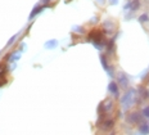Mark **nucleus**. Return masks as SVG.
<instances>
[{"label": "nucleus", "mask_w": 149, "mask_h": 135, "mask_svg": "<svg viewBox=\"0 0 149 135\" xmlns=\"http://www.w3.org/2000/svg\"><path fill=\"white\" fill-rule=\"evenodd\" d=\"M74 31H77V32H81V34L84 32V30H82V27H76V28H74Z\"/></svg>", "instance_id": "nucleus-16"}, {"label": "nucleus", "mask_w": 149, "mask_h": 135, "mask_svg": "<svg viewBox=\"0 0 149 135\" xmlns=\"http://www.w3.org/2000/svg\"><path fill=\"white\" fill-rule=\"evenodd\" d=\"M55 45H57V41H55V40L49 41V43H46V44H45V46H46V48H53V46H55Z\"/></svg>", "instance_id": "nucleus-14"}, {"label": "nucleus", "mask_w": 149, "mask_h": 135, "mask_svg": "<svg viewBox=\"0 0 149 135\" xmlns=\"http://www.w3.org/2000/svg\"><path fill=\"white\" fill-rule=\"evenodd\" d=\"M127 121L130 123H136L139 122V113L137 112H132L127 116Z\"/></svg>", "instance_id": "nucleus-6"}, {"label": "nucleus", "mask_w": 149, "mask_h": 135, "mask_svg": "<svg viewBox=\"0 0 149 135\" xmlns=\"http://www.w3.org/2000/svg\"><path fill=\"white\" fill-rule=\"evenodd\" d=\"M137 21H139L140 23H145V22H148V21H149V14H148V13L141 14V15L137 18Z\"/></svg>", "instance_id": "nucleus-12"}, {"label": "nucleus", "mask_w": 149, "mask_h": 135, "mask_svg": "<svg viewBox=\"0 0 149 135\" xmlns=\"http://www.w3.org/2000/svg\"><path fill=\"white\" fill-rule=\"evenodd\" d=\"M113 125H114V121H113V120H104V121H103V125H100L99 127L102 130L105 131V130H109Z\"/></svg>", "instance_id": "nucleus-5"}, {"label": "nucleus", "mask_w": 149, "mask_h": 135, "mask_svg": "<svg viewBox=\"0 0 149 135\" xmlns=\"http://www.w3.org/2000/svg\"><path fill=\"white\" fill-rule=\"evenodd\" d=\"M49 1H50V0H42V3H45V4H48Z\"/></svg>", "instance_id": "nucleus-18"}, {"label": "nucleus", "mask_w": 149, "mask_h": 135, "mask_svg": "<svg viewBox=\"0 0 149 135\" xmlns=\"http://www.w3.org/2000/svg\"><path fill=\"white\" fill-rule=\"evenodd\" d=\"M116 39H117V36H114L107 43V53L108 54H112L114 51V41H116Z\"/></svg>", "instance_id": "nucleus-7"}, {"label": "nucleus", "mask_w": 149, "mask_h": 135, "mask_svg": "<svg viewBox=\"0 0 149 135\" xmlns=\"http://www.w3.org/2000/svg\"><path fill=\"white\" fill-rule=\"evenodd\" d=\"M114 30H116V25L111 22V21H107L105 23H104V32H107V34H112V32H114Z\"/></svg>", "instance_id": "nucleus-4"}, {"label": "nucleus", "mask_w": 149, "mask_h": 135, "mask_svg": "<svg viewBox=\"0 0 149 135\" xmlns=\"http://www.w3.org/2000/svg\"><path fill=\"white\" fill-rule=\"evenodd\" d=\"M100 62H102V64H103V67H104V70L108 72V74L111 75H113V72H112V68L109 67V64H108V62H107V57L104 55V54H102L100 55Z\"/></svg>", "instance_id": "nucleus-3"}, {"label": "nucleus", "mask_w": 149, "mask_h": 135, "mask_svg": "<svg viewBox=\"0 0 149 135\" xmlns=\"http://www.w3.org/2000/svg\"><path fill=\"white\" fill-rule=\"evenodd\" d=\"M104 34H103V31H100V30H93L90 34H89V40L90 41H93L94 43V45L98 48V49H100L102 48V45L104 44Z\"/></svg>", "instance_id": "nucleus-1"}, {"label": "nucleus", "mask_w": 149, "mask_h": 135, "mask_svg": "<svg viewBox=\"0 0 149 135\" xmlns=\"http://www.w3.org/2000/svg\"><path fill=\"white\" fill-rule=\"evenodd\" d=\"M108 89H109V91H111L112 94H114V95H118V86H117V82L112 81L111 84L108 85Z\"/></svg>", "instance_id": "nucleus-9"}, {"label": "nucleus", "mask_w": 149, "mask_h": 135, "mask_svg": "<svg viewBox=\"0 0 149 135\" xmlns=\"http://www.w3.org/2000/svg\"><path fill=\"white\" fill-rule=\"evenodd\" d=\"M121 85L124 86V87H126L127 86V84H129V80H127V76L125 74H120L118 75V80H117Z\"/></svg>", "instance_id": "nucleus-8"}, {"label": "nucleus", "mask_w": 149, "mask_h": 135, "mask_svg": "<svg viewBox=\"0 0 149 135\" xmlns=\"http://www.w3.org/2000/svg\"><path fill=\"white\" fill-rule=\"evenodd\" d=\"M139 131H140L141 134H144V135L149 134V125L147 122H145V123H141V125L139 126Z\"/></svg>", "instance_id": "nucleus-10"}, {"label": "nucleus", "mask_w": 149, "mask_h": 135, "mask_svg": "<svg viewBox=\"0 0 149 135\" xmlns=\"http://www.w3.org/2000/svg\"><path fill=\"white\" fill-rule=\"evenodd\" d=\"M1 68H3V66H0V70H1Z\"/></svg>", "instance_id": "nucleus-20"}, {"label": "nucleus", "mask_w": 149, "mask_h": 135, "mask_svg": "<svg viewBox=\"0 0 149 135\" xmlns=\"http://www.w3.org/2000/svg\"><path fill=\"white\" fill-rule=\"evenodd\" d=\"M99 1H100V3H104V0H99Z\"/></svg>", "instance_id": "nucleus-19"}, {"label": "nucleus", "mask_w": 149, "mask_h": 135, "mask_svg": "<svg viewBox=\"0 0 149 135\" xmlns=\"http://www.w3.org/2000/svg\"><path fill=\"white\" fill-rule=\"evenodd\" d=\"M117 3H118V0H109V4L111 5H116Z\"/></svg>", "instance_id": "nucleus-17"}, {"label": "nucleus", "mask_w": 149, "mask_h": 135, "mask_svg": "<svg viewBox=\"0 0 149 135\" xmlns=\"http://www.w3.org/2000/svg\"><path fill=\"white\" fill-rule=\"evenodd\" d=\"M140 7H141L140 0H131V1H129V9L131 12H136L137 9H140Z\"/></svg>", "instance_id": "nucleus-2"}, {"label": "nucleus", "mask_w": 149, "mask_h": 135, "mask_svg": "<svg viewBox=\"0 0 149 135\" xmlns=\"http://www.w3.org/2000/svg\"><path fill=\"white\" fill-rule=\"evenodd\" d=\"M41 9H42V7H36V8H35V9L32 11V13H31V15H30V18H34V17H35V15H36V14H37L39 12H40Z\"/></svg>", "instance_id": "nucleus-13"}, {"label": "nucleus", "mask_w": 149, "mask_h": 135, "mask_svg": "<svg viewBox=\"0 0 149 135\" xmlns=\"http://www.w3.org/2000/svg\"><path fill=\"white\" fill-rule=\"evenodd\" d=\"M143 115H144L145 117H148V118H149V106H147V107L143 110Z\"/></svg>", "instance_id": "nucleus-15"}, {"label": "nucleus", "mask_w": 149, "mask_h": 135, "mask_svg": "<svg viewBox=\"0 0 149 135\" xmlns=\"http://www.w3.org/2000/svg\"><path fill=\"white\" fill-rule=\"evenodd\" d=\"M139 94H141L143 99H148L149 98V91L147 90V89H144V87H139Z\"/></svg>", "instance_id": "nucleus-11"}]
</instances>
